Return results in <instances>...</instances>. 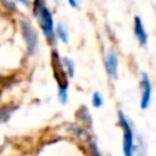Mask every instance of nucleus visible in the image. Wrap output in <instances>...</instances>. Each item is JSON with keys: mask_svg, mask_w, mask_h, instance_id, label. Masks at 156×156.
<instances>
[{"mask_svg": "<svg viewBox=\"0 0 156 156\" xmlns=\"http://www.w3.org/2000/svg\"><path fill=\"white\" fill-rule=\"evenodd\" d=\"M34 14L36 16L40 21V26L43 29L45 37L48 38L49 41L54 43L55 40V34H54V19H52V15L49 12V10L47 8L45 3L43 0H36L34 4Z\"/></svg>", "mask_w": 156, "mask_h": 156, "instance_id": "1", "label": "nucleus"}, {"mask_svg": "<svg viewBox=\"0 0 156 156\" xmlns=\"http://www.w3.org/2000/svg\"><path fill=\"white\" fill-rule=\"evenodd\" d=\"M119 122H121L122 130H123V144H122V149H123L125 156H133L134 154V134H133V126L127 116L125 115L122 111H119Z\"/></svg>", "mask_w": 156, "mask_h": 156, "instance_id": "2", "label": "nucleus"}, {"mask_svg": "<svg viewBox=\"0 0 156 156\" xmlns=\"http://www.w3.org/2000/svg\"><path fill=\"white\" fill-rule=\"evenodd\" d=\"M21 29H22V34H23L25 41H26L27 51H29L30 55H34L36 51H37V44H38V38H37V34H36L34 27L27 21H22Z\"/></svg>", "mask_w": 156, "mask_h": 156, "instance_id": "3", "label": "nucleus"}, {"mask_svg": "<svg viewBox=\"0 0 156 156\" xmlns=\"http://www.w3.org/2000/svg\"><path fill=\"white\" fill-rule=\"evenodd\" d=\"M141 86H143V93H141L140 107H141V110H147V108L149 107V104H151L152 88H151L149 78L145 73H143V76H141Z\"/></svg>", "mask_w": 156, "mask_h": 156, "instance_id": "4", "label": "nucleus"}, {"mask_svg": "<svg viewBox=\"0 0 156 156\" xmlns=\"http://www.w3.org/2000/svg\"><path fill=\"white\" fill-rule=\"evenodd\" d=\"M105 70L111 80L118 78V56L114 51H110L105 58Z\"/></svg>", "mask_w": 156, "mask_h": 156, "instance_id": "5", "label": "nucleus"}, {"mask_svg": "<svg viewBox=\"0 0 156 156\" xmlns=\"http://www.w3.org/2000/svg\"><path fill=\"white\" fill-rule=\"evenodd\" d=\"M134 36L138 40L140 45H145L147 41H148V34H147V30L144 29V25L141 22V19L138 16L134 18Z\"/></svg>", "mask_w": 156, "mask_h": 156, "instance_id": "6", "label": "nucleus"}, {"mask_svg": "<svg viewBox=\"0 0 156 156\" xmlns=\"http://www.w3.org/2000/svg\"><path fill=\"white\" fill-rule=\"evenodd\" d=\"M56 36L63 41V43H67V41H69V32H67V29L65 27V25L58 23V26H56Z\"/></svg>", "mask_w": 156, "mask_h": 156, "instance_id": "7", "label": "nucleus"}, {"mask_svg": "<svg viewBox=\"0 0 156 156\" xmlns=\"http://www.w3.org/2000/svg\"><path fill=\"white\" fill-rule=\"evenodd\" d=\"M58 97L62 104L67 103V83H59V92H58Z\"/></svg>", "mask_w": 156, "mask_h": 156, "instance_id": "8", "label": "nucleus"}, {"mask_svg": "<svg viewBox=\"0 0 156 156\" xmlns=\"http://www.w3.org/2000/svg\"><path fill=\"white\" fill-rule=\"evenodd\" d=\"M14 110L15 108H0V123H4V122H7L8 119H10V116L12 115Z\"/></svg>", "mask_w": 156, "mask_h": 156, "instance_id": "9", "label": "nucleus"}, {"mask_svg": "<svg viewBox=\"0 0 156 156\" xmlns=\"http://www.w3.org/2000/svg\"><path fill=\"white\" fill-rule=\"evenodd\" d=\"M92 104H93L96 108H100L103 104H104V101H103V97H101V94H100L99 92L93 93V97H92Z\"/></svg>", "mask_w": 156, "mask_h": 156, "instance_id": "10", "label": "nucleus"}, {"mask_svg": "<svg viewBox=\"0 0 156 156\" xmlns=\"http://www.w3.org/2000/svg\"><path fill=\"white\" fill-rule=\"evenodd\" d=\"M63 63H65V66H66V70H67L69 76L73 77L74 76V62L71 59H69V58H65Z\"/></svg>", "mask_w": 156, "mask_h": 156, "instance_id": "11", "label": "nucleus"}, {"mask_svg": "<svg viewBox=\"0 0 156 156\" xmlns=\"http://www.w3.org/2000/svg\"><path fill=\"white\" fill-rule=\"evenodd\" d=\"M2 3L8 8V10H12V11L16 10V8H15V4H14V3H11V2H8V0H2Z\"/></svg>", "mask_w": 156, "mask_h": 156, "instance_id": "12", "label": "nucleus"}, {"mask_svg": "<svg viewBox=\"0 0 156 156\" xmlns=\"http://www.w3.org/2000/svg\"><path fill=\"white\" fill-rule=\"evenodd\" d=\"M69 4L71 5V7H77V0H69Z\"/></svg>", "mask_w": 156, "mask_h": 156, "instance_id": "13", "label": "nucleus"}, {"mask_svg": "<svg viewBox=\"0 0 156 156\" xmlns=\"http://www.w3.org/2000/svg\"><path fill=\"white\" fill-rule=\"evenodd\" d=\"M18 2H21L22 4H25V5H29V0H18Z\"/></svg>", "mask_w": 156, "mask_h": 156, "instance_id": "14", "label": "nucleus"}]
</instances>
